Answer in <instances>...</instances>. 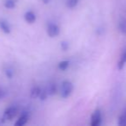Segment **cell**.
Listing matches in <instances>:
<instances>
[{
	"label": "cell",
	"mask_w": 126,
	"mask_h": 126,
	"mask_svg": "<svg viewBox=\"0 0 126 126\" xmlns=\"http://www.w3.org/2000/svg\"><path fill=\"white\" fill-rule=\"evenodd\" d=\"M73 84L70 81L64 80L61 86V97L63 99H67L68 97H70V95L73 92Z\"/></svg>",
	"instance_id": "obj_1"
},
{
	"label": "cell",
	"mask_w": 126,
	"mask_h": 126,
	"mask_svg": "<svg viewBox=\"0 0 126 126\" xmlns=\"http://www.w3.org/2000/svg\"><path fill=\"white\" fill-rule=\"evenodd\" d=\"M17 112H18V109H17V107H16V106H10V107H8L4 111V112H3V118H2L3 123L12 120L16 116Z\"/></svg>",
	"instance_id": "obj_2"
},
{
	"label": "cell",
	"mask_w": 126,
	"mask_h": 126,
	"mask_svg": "<svg viewBox=\"0 0 126 126\" xmlns=\"http://www.w3.org/2000/svg\"><path fill=\"white\" fill-rule=\"evenodd\" d=\"M47 35L50 37H51V38H53V37H56L59 35L60 29L57 24L51 23V24H48V25H47Z\"/></svg>",
	"instance_id": "obj_3"
},
{
	"label": "cell",
	"mask_w": 126,
	"mask_h": 126,
	"mask_svg": "<svg viewBox=\"0 0 126 126\" xmlns=\"http://www.w3.org/2000/svg\"><path fill=\"white\" fill-rule=\"evenodd\" d=\"M101 120H102V116H101V111L100 110L97 109L94 111V113L91 116V126H98L101 124Z\"/></svg>",
	"instance_id": "obj_4"
},
{
	"label": "cell",
	"mask_w": 126,
	"mask_h": 126,
	"mask_svg": "<svg viewBox=\"0 0 126 126\" xmlns=\"http://www.w3.org/2000/svg\"><path fill=\"white\" fill-rule=\"evenodd\" d=\"M28 119H29V114L27 111H23L22 114L20 116V118L17 119V121L15 123V125L16 126H23L28 123Z\"/></svg>",
	"instance_id": "obj_5"
},
{
	"label": "cell",
	"mask_w": 126,
	"mask_h": 126,
	"mask_svg": "<svg viewBox=\"0 0 126 126\" xmlns=\"http://www.w3.org/2000/svg\"><path fill=\"white\" fill-rule=\"evenodd\" d=\"M0 29L4 34H10L11 32V27H10V24L3 19L0 20Z\"/></svg>",
	"instance_id": "obj_6"
},
{
	"label": "cell",
	"mask_w": 126,
	"mask_h": 126,
	"mask_svg": "<svg viewBox=\"0 0 126 126\" xmlns=\"http://www.w3.org/2000/svg\"><path fill=\"white\" fill-rule=\"evenodd\" d=\"M24 19H25V21L28 24H32L36 21V15L33 11L29 10V11H27L24 14Z\"/></svg>",
	"instance_id": "obj_7"
},
{
	"label": "cell",
	"mask_w": 126,
	"mask_h": 126,
	"mask_svg": "<svg viewBox=\"0 0 126 126\" xmlns=\"http://www.w3.org/2000/svg\"><path fill=\"white\" fill-rule=\"evenodd\" d=\"M46 89H47V93H48V95H50V96L55 95L57 93V92H58V88H57V86L55 83H51V84H49L48 86H47Z\"/></svg>",
	"instance_id": "obj_8"
},
{
	"label": "cell",
	"mask_w": 126,
	"mask_h": 126,
	"mask_svg": "<svg viewBox=\"0 0 126 126\" xmlns=\"http://www.w3.org/2000/svg\"><path fill=\"white\" fill-rule=\"evenodd\" d=\"M125 63H126V49L124 50L123 54H122L121 57H120L119 61L118 62V70H122V69L124 68V67H125Z\"/></svg>",
	"instance_id": "obj_9"
},
{
	"label": "cell",
	"mask_w": 126,
	"mask_h": 126,
	"mask_svg": "<svg viewBox=\"0 0 126 126\" xmlns=\"http://www.w3.org/2000/svg\"><path fill=\"white\" fill-rule=\"evenodd\" d=\"M40 92H41V89L39 86H33L31 89V92H30V97L32 99H37L40 96Z\"/></svg>",
	"instance_id": "obj_10"
},
{
	"label": "cell",
	"mask_w": 126,
	"mask_h": 126,
	"mask_svg": "<svg viewBox=\"0 0 126 126\" xmlns=\"http://www.w3.org/2000/svg\"><path fill=\"white\" fill-rule=\"evenodd\" d=\"M118 125L119 126H126V107L123 111L122 114L118 118Z\"/></svg>",
	"instance_id": "obj_11"
},
{
	"label": "cell",
	"mask_w": 126,
	"mask_h": 126,
	"mask_svg": "<svg viewBox=\"0 0 126 126\" xmlns=\"http://www.w3.org/2000/svg\"><path fill=\"white\" fill-rule=\"evenodd\" d=\"M118 29L121 33L126 34V18L123 19L122 21H120L118 24Z\"/></svg>",
	"instance_id": "obj_12"
},
{
	"label": "cell",
	"mask_w": 126,
	"mask_h": 126,
	"mask_svg": "<svg viewBox=\"0 0 126 126\" xmlns=\"http://www.w3.org/2000/svg\"><path fill=\"white\" fill-rule=\"evenodd\" d=\"M4 7L6 9L12 10L16 7V0H5Z\"/></svg>",
	"instance_id": "obj_13"
},
{
	"label": "cell",
	"mask_w": 126,
	"mask_h": 126,
	"mask_svg": "<svg viewBox=\"0 0 126 126\" xmlns=\"http://www.w3.org/2000/svg\"><path fill=\"white\" fill-rule=\"evenodd\" d=\"M70 66V61H62L58 63V68L61 71H65Z\"/></svg>",
	"instance_id": "obj_14"
},
{
	"label": "cell",
	"mask_w": 126,
	"mask_h": 126,
	"mask_svg": "<svg viewBox=\"0 0 126 126\" xmlns=\"http://www.w3.org/2000/svg\"><path fill=\"white\" fill-rule=\"evenodd\" d=\"M78 2H79V0H67L66 6L69 9H73L78 4Z\"/></svg>",
	"instance_id": "obj_15"
},
{
	"label": "cell",
	"mask_w": 126,
	"mask_h": 126,
	"mask_svg": "<svg viewBox=\"0 0 126 126\" xmlns=\"http://www.w3.org/2000/svg\"><path fill=\"white\" fill-rule=\"evenodd\" d=\"M4 73H5L6 77L9 78V79H11L14 75V70L11 68V67H7V68L4 70Z\"/></svg>",
	"instance_id": "obj_16"
},
{
	"label": "cell",
	"mask_w": 126,
	"mask_h": 126,
	"mask_svg": "<svg viewBox=\"0 0 126 126\" xmlns=\"http://www.w3.org/2000/svg\"><path fill=\"white\" fill-rule=\"evenodd\" d=\"M47 96H48V93H47V89H44V90H41L39 98H40V99L41 101H45L46 99H47Z\"/></svg>",
	"instance_id": "obj_17"
},
{
	"label": "cell",
	"mask_w": 126,
	"mask_h": 126,
	"mask_svg": "<svg viewBox=\"0 0 126 126\" xmlns=\"http://www.w3.org/2000/svg\"><path fill=\"white\" fill-rule=\"evenodd\" d=\"M61 49L63 51H67L69 49V43L66 41H63L61 42Z\"/></svg>",
	"instance_id": "obj_18"
},
{
	"label": "cell",
	"mask_w": 126,
	"mask_h": 126,
	"mask_svg": "<svg viewBox=\"0 0 126 126\" xmlns=\"http://www.w3.org/2000/svg\"><path fill=\"white\" fill-rule=\"evenodd\" d=\"M42 2H43V3H45V4H47V3H48L49 2H50V0H42Z\"/></svg>",
	"instance_id": "obj_19"
},
{
	"label": "cell",
	"mask_w": 126,
	"mask_h": 126,
	"mask_svg": "<svg viewBox=\"0 0 126 126\" xmlns=\"http://www.w3.org/2000/svg\"><path fill=\"white\" fill-rule=\"evenodd\" d=\"M2 97H3V95H2V92H1V93H0V99H1Z\"/></svg>",
	"instance_id": "obj_20"
}]
</instances>
